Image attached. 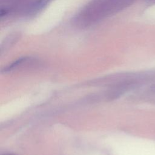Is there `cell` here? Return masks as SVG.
Returning a JSON list of instances; mask_svg holds the SVG:
<instances>
[{
  "mask_svg": "<svg viewBox=\"0 0 155 155\" xmlns=\"http://www.w3.org/2000/svg\"><path fill=\"white\" fill-rule=\"evenodd\" d=\"M53 0H1V18H29L42 11Z\"/></svg>",
  "mask_w": 155,
  "mask_h": 155,
  "instance_id": "2",
  "label": "cell"
},
{
  "mask_svg": "<svg viewBox=\"0 0 155 155\" xmlns=\"http://www.w3.org/2000/svg\"><path fill=\"white\" fill-rule=\"evenodd\" d=\"M132 0H91L75 15L74 24L79 27L93 25L118 12Z\"/></svg>",
  "mask_w": 155,
  "mask_h": 155,
  "instance_id": "1",
  "label": "cell"
},
{
  "mask_svg": "<svg viewBox=\"0 0 155 155\" xmlns=\"http://www.w3.org/2000/svg\"><path fill=\"white\" fill-rule=\"evenodd\" d=\"M4 155H13V154H4Z\"/></svg>",
  "mask_w": 155,
  "mask_h": 155,
  "instance_id": "4",
  "label": "cell"
},
{
  "mask_svg": "<svg viewBox=\"0 0 155 155\" xmlns=\"http://www.w3.org/2000/svg\"><path fill=\"white\" fill-rule=\"evenodd\" d=\"M18 38V35L17 34L13 33L12 35H9L7 38H5L4 41V42L1 45V51L2 50L7 49V48L9 47L12 44H13L15 41H16Z\"/></svg>",
  "mask_w": 155,
  "mask_h": 155,
  "instance_id": "3",
  "label": "cell"
}]
</instances>
